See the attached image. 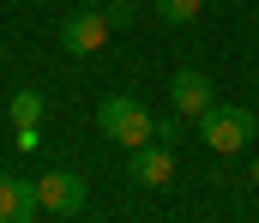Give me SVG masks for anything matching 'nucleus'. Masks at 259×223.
<instances>
[{"label":"nucleus","instance_id":"2","mask_svg":"<svg viewBox=\"0 0 259 223\" xmlns=\"http://www.w3.org/2000/svg\"><path fill=\"white\" fill-rule=\"evenodd\" d=\"M259 133V115L253 109H241V103H217L211 115H199V139L217 151V157H235V151H247Z\"/></svg>","mask_w":259,"mask_h":223},{"label":"nucleus","instance_id":"10","mask_svg":"<svg viewBox=\"0 0 259 223\" xmlns=\"http://www.w3.org/2000/svg\"><path fill=\"white\" fill-rule=\"evenodd\" d=\"M103 12H109V24H115V30H121V24H133V0H109Z\"/></svg>","mask_w":259,"mask_h":223},{"label":"nucleus","instance_id":"11","mask_svg":"<svg viewBox=\"0 0 259 223\" xmlns=\"http://www.w3.org/2000/svg\"><path fill=\"white\" fill-rule=\"evenodd\" d=\"M78 6H109V0H78Z\"/></svg>","mask_w":259,"mask_h":223},{"label":"nucleus","instance_id":"5","mask_svg":"<svg viewBox=\"0 0 259 223\" xmlns=\"http://www.w3.org/2000/svg\"><path fill=\"white\" fill-rule=\"evenodd\" d=\"M169 103H175L181 121H199V115L217 109V91H211V78L199 73V67H181V73L169 78Z\"/></svg>","mask_w":259,"mask_h":223},{"label":"nucleus","instance_id":"6","mask_svg":"<svg viewBox=\"0 0 259 223\" xmlns=\"http://www.w3.org/2000/svg\"><path fill=\"white\" fill-rule=\"evenodd\" d=\"M127 181L133 187H169L175 181V151L169 145H139L127 163Z\"/></svg>","mask_w":259,"mask_h":223},{"label":"nucleus","instance_id":"12","mask_svg":"<svg viewBox=\"0 0 259 223\" xmlns=\"http://www.w3.org/2000/svg\"><path fill=\"white\" fill-rule=\"evenodd\" d=\"M253 187H259V157H253Z\"/></svg>","mask_w":259,"mask_h":223},{"label":"nucleus","instance_id":"3","mask_svg":"<svg viewBox=\"0 0 259 223\" xmlns=\"http://www.w3.org/2000/svg\"><path fill=\"white\" fill-rule=\"evenodd\" d=\"M109 30H115V24H109L103 6H78V12L61 24V49L66 55H97V49L109 42Z\"/></svg>","mask_w":259,"mask_h":223},{"label":"nucleus","instance_id":"4","mask_svg":"<svg viewBox=\"0 0 259 223\" xmlns=\"http://www.w3.org/2000/svg\"><path fill=\"white\" fill-rule=\"evenodd\" d=\"M36 205H42L49 217H72V211H84V175H72V169H49V175L36 181Z\"/></svg>","mask_w":259,"mask_h":223},{"label":"nucleus","instance_id":"1","mask_svg":"<svg viewBox=\"0 0 259 223\" xmlns=\"http://www.w3.org/2000/svg\"><path fill=\"white\" fill-rule=\"evenodd\" d=\"M97 127H103V139H115V145H127V151L157 139V115L139 97H103L97 103Z\"/></svg>","mask_w":259,"mask_h":223},{"label":"nucleus","instance_id":"8","mask_svg":"<svg viewBox=\"0 0 259 223\" xmlns=\"http://www.w3.org/2000/svg\"><path fill=\"white\" fill-rule=\"evenodd\" d=\"M6 115H12V127H36L42 121V91H18Z\"/></svg>","mask_w":259,"mask_h":223},{"label":"nucleus","instance_id":"9","mask_svg":"<svg viewBox=\"0 0 259 223\" xmlns=\"http://www.w3.org/2000/svg\"><path fill=\"white\" fill-rule=\"evenodd\" d=\"M157 18H163V24H193L199 0H157Z\"/></svg>","mask_w":259,"mask_h":223},{"label":"nucleus","instance_id":"7","mask_svg":"<svg viewBox=\"0 0 259 223\" xmlns=\"http://www.w3.org/2000/svg\"><path fill=\"white\" fill-rule=\"evenodd\" d=\"M36 211H42V205H36V181L0 175V223H30Z\"/></svg>","mask_w":259,"mask_h":223}]
</instances>
